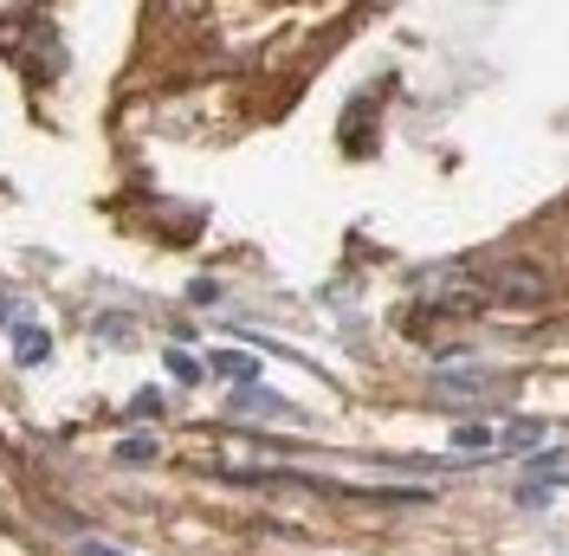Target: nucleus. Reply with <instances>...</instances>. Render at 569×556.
I'll list each match as a JSON object with an SVG mask.
<instances>
[{
	"mask_svg": "<svg viewBox=\"0 0 569 556\" xmlns=\"http://www.w3.org/2000/svg\"><path fill=\"white\" fill-rule=\"evenodd\" d=\"M46 330H20V363H27V369H39V363H46Z\"/></svg>",
	"mask_w": 569,
	"mask_h": 556,
	"instance_id": "obj_6",
	"label": "nucleus"
},
{
	"mask_svg": "<svg viewBox=\"0 0 569 556\" xmlns=\"http://www.w3.org/2000/svg\"><path fill=\"white\" fill-rule=\"evenodd\" d=\"M208 363L220 369V376H233V383H252V356H233V349H213Z\"/></svg>",
	"mask_w": 569,
	"mask_h": 556,
	"instance_id": "obj_5",
	"label": "nucleus"
},
{
	"mask_svg": "<svg viewBox=\"0 0 569 556\" xmlns=\"http://www.w3.org/2000/svg\"><path fill=\"white\" fill-rule=\"evenodd\" d=\"M486 278H472L466 266H433V272H421V298H433V305H447V311H479L486 305Z\"/></svg>",
	"mask_w": 569,
	"mask_h": 556,
	"instance_id": "obj_1",
	"label": "nucleus"
},
{
	"mask_svg": "<svg viewBox=\"0 0 569 556\" xmlns=\"http://www.w3.org/2000/svg\"><path fill=\"white\" fill-rule=\"evenodd\" d=\"M78 556H130V550H117V544H104V537H84V544H78Z\"/></svg>",
	"mask_w": 569,
	"mask_h": 556,
	"instance_id": "obj_7",
	"label": "nucleus"
},
{
	"mask_svg": "<svg viewBox=\"0 0 569 556\" xmlns=\"http://www.w3.org/2000/svg\"><path fill=\"white\" fill-rule=\"evenodd\" d=\"M557 479H563V447H543L531 459V473H525V486H518V505H550Z\"/></svg>",
	"mask_w": 569,
	"mask_h": 556,
	"instance_id": "obj_2",
	"label": "nucleus"
},
{
	"mask_svg": "<svg viewBox=\"0 0 569 556\" xmlns=\"http://www.w3.org/2000/svg\"><path fill=\"white\" fill-rule=\"evenodd\" d=\"M240 415H272V420H298V408H284V395H272V388H247L240 401H233Z\"/></svg>",
	"mask_w": 569,
	"mask_h": 556,
	"instance_id": "obj_4",
	"label": "nucleus"
},
{
	"mask_svg": "<svg viewBox=\"0 0 569 556\" xmlns=\"http://www.w3.org/2000/svg\"><path fill=\"white\" fill-rule=\"evenodd\" d=\"M498 447H505V427H492V420H466V427H453V453H479V459H492Z\"/></svg>",
	"mask_w": 569,
	"mask_h": 556,
	"instance_id": "obj_3",
	"label": "nucleus"
}]
</instances>
